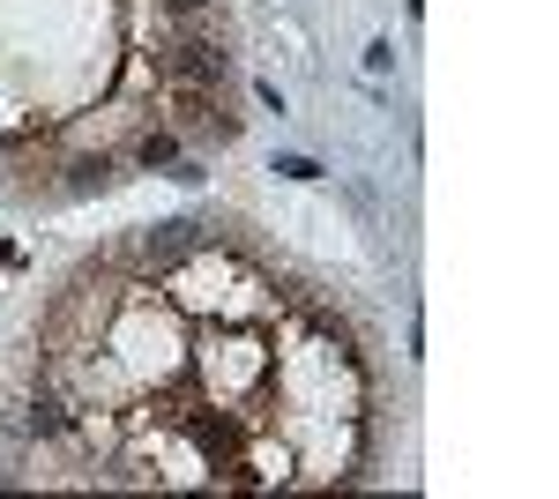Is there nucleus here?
I'll list each match as a JSON object with an SVG mask.
<instances>
[{"instance_id": "1", "label": "nucleus", "mask_w": 559, "mask_h": 499, "mask_svg": "<svg viewBox=\"0 0 559 499\" xmlns=\"http://www.w3.org/2000/svg\"><path fill=\"white\" fill-rule=\"evenodd\" d=\"M45 388L105 485L276 492L373 455V380L321 298L284 292L216 224H157L68 276Z\"/></svg>"}, {"instance_id": "2", "label": "nucleus", "mask_w": 559, "mask_h": 499, "mask_svg": "<svg viewBox=\"0 0 559 499\" xmlns=\"http://www.w3.org/2000/svg\"><path fill=\"white\" fill-rule=\"evenodd\" d=\"M165 15H210V0H157Z\"/></svg>"}]
</instances>
